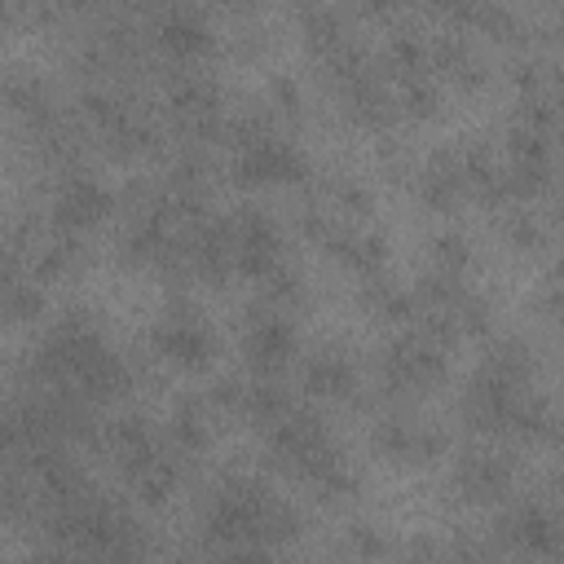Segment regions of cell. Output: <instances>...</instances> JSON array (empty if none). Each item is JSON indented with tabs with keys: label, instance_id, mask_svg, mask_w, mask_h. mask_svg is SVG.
Returning <instances> with one entry per match:
<instances>
[{
	"label": "cell",
	"instance_id": "6da1fadb",
	"mask_svg": "<svg viewBox=\"0 0 564 564\" xmlns=\"http://www.w3.org/2000/svg\"><path fill=\"white\" fill-rule=\"evenodd\" d=\"M383 379L397 388H427L445 375V357L441 344H432L427 335H401L397 344L383 348Z\"/></svg>",
	"mask_w": 564,
	"mask_h": 564
},
{
	"label": "cell",
	"instance_id": "7a4b0ae2",
	"mask_svg": "<svg viewBox=\"0 0 564 564\" xmlns=\"http://www.w3.org/2000/svg\"><path fill=\"white\" fill-rule=\"evenodd\" d=\"M242 185H264V181H300L304 176V159L291 141L278 137H260L251 145H238V163H234Z\"/></svg>",
	"mask_w": 564,
	"mask_h": 564
},
{
	"label": "cell",
	"instance_id": "3957f363",
	"mask_svg": "<svg viewBox=\"0 0 564 564\" xmlns=\"http://www.w3.org/2000/svg\"><path fill=\"white\" fill-rule=\"evenodd\" d=\"M154 348L181 366H207L212 352H216V339L212 330L198 322V313H167L159 326H154Z\"/></svg>",
	"mask_w": 564,
	"mask_h": 564
},
{
	"label": "cell",
	"instance_id": "277c9868",
	"mask_svg": "<svg viewBox=\"0 0 564 564\" xmlns=\"http://www.w3.org/2000/svg\"><path fill=\"white\" fill-rule=\"evenodd\" d=\"M498 533L511 551H524V555H560L564 551V524L551 520L542 507H516L498 524Z\"/></svg>",
	"mask_w": 564,
	"mask_h": 564
},
{
	"label": "cell",
	"instance_id": "5b68a950",
	"mask_svg": "<svg viewBox=\"0 0 564 564\" xmlns=\"http://www.w3.org/2000/svg\"><path fill=\"white\" fill-rule=\"evenodd\" d=\"M454 485L471 502H498L511 489V458L507 454H494V449H471V454L458 458Z\"/></svg>",
	"mask_w": 564,
	"mask_h": 564
},
{
	"label": "cell",
	"instance_id": "8992f818",
	"mask_svg": "<svg viewBox=\"0 0 564 564\" xmlns=\"http://www.w3.org/2000/svg\"><path fill=\"white\" fill-rule=\"evenodd\" d=\"M234 251H238V269H247L251 278H264L278 264V234L260 212H242L234 220Z\"/></svg>",
	"mask_w": 564,
	"mask_h": 564
},
{
	"label": "cell",
	"instance_id": "52a82bcc",
	"mask_svg": "<svg viewBox=\"0 0 564 564\" xmlns=\"http://www.w3.org/2000/svg\"><path fill=\"white\" fill-rule=\"evenodd\" d=\"M295 352V326L286 317H256L251 335H247V357L260 375H273L286 366V357Z\"/></svg>",
	"mask_w": 564,
	"mask_h": 564
},
{
	"label": "cell",
	"instance_id": "ba28073f",
	"mask_svg": "<svg viewBox=\"0 0 564 564\" xmlns=\"http://www.w3.org/2000/svg\"><path fill=\"white\" fill-rule=\"evenodd\" d=\"M467 189V172H463V154L454 150H436L423 167V181H419V194L427 207L436 212H449L458 203V194Z\"/></svg>",
	"mask_w": 564,
	"mask_h": 564
},
{
	"label": "cell",
	"instance_id": "9c48e42d",
	"mask_svg": "<svg viewBox=\"0 0 564 564\" xmlns=\"http://www.w3.org/2000/svg\"><path fill=\"white\" fill-rule=\"evenodd\" d=\"M106 207H110V194H106L97 181L75 176V181H66L62 194H57V225H70V229L93 225Z\"/></svg>",
	"mask_w": 564,
	"mask_h": 564
},
{
	"label": "cell",
	"instance_id": "30bf717a",
	"mask_svg": "<svg viewBox=\"0 0 564 564\" xmlns=\"http://www.w3.org/2000/svg\"><path fill=\"white\" fill-rule=\"evenodd\" d=\"M159 40H163V48L167 53H176V57H198L203 48H207V26L198 22V13H189V9H176V13H167L163 18V26H159Z\"/></svg>",
	"mask_w": 564,
	"mask_h": 564
},
{
	"label": "cell",
	"instance_id": "8fae6325",
	"mask_svg": "<svg viewBox=\"0 0 564 564\" xmlns=\"http://www.w3.org/2000/svg\"><path fill=\"white\" fill-rule=\"evenodd\" d=\"M352 383H357V375L339 352H317L304 366V388L317 397H344V392H352Z\"/></svg>",
	"mask_w": 564,
	"mask_h": 564
},
{
	"label": "cell",
	"instance_id": "7c38bea8",
	"mask_svg": "<svg viewBox=\"0 0 564 564\" xmlns=\"http://www.w3.org/2000/svg\"><path fill=\"white\" fill-rule=\"evenodd\" d=\"M330 247H335V256H339L348 269H357V273H366V278H375V273L383 269V260H388V247H383L379 234H335Z\"/></svg>",
	"mask_w": 564,
	"mask_h": 564
},
{
	"label": "cell",
	"instance_id": "4fadbf2b",
	"mask_svg": "<svg viewBox=\"0 0 564 564\" xmlns=\"http://www.w3.org/2000/svg\"><path fill=\"white\" fill-rule=\"evenodd\" d=\"M172 441L181 449H207L212 445V423L198 410V401H181V410L172 414Z\"/></svg>",
	"mask_w": 564,
	"mask_h": 564
},
{
	"label": "cell",
	"instance_id": "5bb4252c",
	"mask_svg": "<svg viewBox=\"0 0 564 564\" xmlns=\"http://www.w3.org/2000/svg\"><path fill=\"white\" fill-rule=\"evenodd\" d=\"M128 480L137 485V494H141L150 507H159V502H163V498L176 489V467H172V463L159 454V458H150L141 471H132Z\"/></svg>",
	"mask_w": 564,
	"mask_h": 564
},
{
	"label": "cell",
	"instance_id": "9a60e30c",
	"mask_svg": "<svg viewBox=\"0 0 564 564\" xmlns=\"http://www.w3.org/2000/svg\"><path fill=\"white\" fill-rule=\"evenodd\" d=\"M256 423H264V427H273L278 419H286L291 414V401H286V392L278 388V383H251L247 388V405H242Z\"/></svg>",
	"mask_w": 564,
	"mask_h": 564
},
{
	"label": "cell",
	"instance_id": "2e32d148",
	"mask_svg": "<svg viewBox=\"0 0 564 564\" xmlns=\"http://www.w3.org/2000/svg\"><path fill=\"white\" fill-rule=\"evenodd\" d=\"M436 62L454 75V79H463V84H480V62L467 53V44H454V40H441L436 44Z\"/></svg>",
	"mask_w": 564,
	"mask_h": 564
},
{
	"label": "cell",
	"instance_id": "e0dca14e",
	"mask_svg": "<svg viewBox=\"0 0 564 564\" xmlns=\"http://www.w3.org/2000/svg\"><path fill=\"white\" fill-rule=\"evenodd\" d=\"M432 260H436L445 273H458V269H467L471 247H467L463 234H441V238H432Z\"/></svg>",
	"mask_w": 564,
	"mask_h": 564
},
{
	"label": "cell",
	"instance_id": "ac0fdd59",
	"mask_svg": "<svg viewBox=\"0 0 564 564\" xmlns=\"http://www.w3.org/2000/svg\"><path fill=\"white\" fill-rule=\"evenodd\" d=\"M436 88L432 84H423L419 75H410L405 79V106H410V115H436Z\"/></svg>",
	"mask_w": 564,
	"mask_h": 564
},
{
	"label": "cell",
	"instance_id": "d6986e66",
	"mask_svg": "<svg viewBox=\"0 0 564 564\" xmlns=\"http://www.w3.org/2000/svg\"><path fill=\"white\" fill-rule=\"evenodd\" d=\"M507 234H511L516 247H542V229H538V220L524 216V212H516V216L507 220Z\"/></svg>",
	"mask_w": 564,
	"mask_h": 564
},
{
	"label": "cell",
	"instance_id": "ffe728a7",
	"mask_svg": "<svg viewBox=\"0 0 564 564\" xmlns=\"http://www.w3.org/2000/svg\"><path fill=\"white\" fill-rule=\"evenodd\" d=\"M264 278H269V295H273V300H282V304H291V300L300 295V278H295L291 269H278V264H273V269H269Z\"/></svg>",
	"mask_w": 564,
	"mask_h": 564
},
{
	"label": "cell",
	"instance_id": "44dd1931",
	"mask_svg": "<svg viewBox=\"0 0 564 564\" xmlns=\"http://www.w3.org/2000/svg\"><path fill=\"white\" fill-rule=\"evenodd\" d=\"M9 313H13V317H31V313H40V291L13 282V286H9Z\"/></svg>",
	"mask_w": 564,
	"mask_h": 564
},
{
	"label": "cell",
	"instance_id": "7402d4cb",
	"mask_svg": "<svg viewBox=\"0 0 564 564\" xmlns=\"http://www.w3.org/2000/svg\"><path fill=\"white\" fill-rule=\"evenodd\" d=\"M335 194H339V207H344V212H352V216H366V212H370V194H366L361 185H339Z\"/></svg>",
	"mask_w": 564,
	"mask_h": 564
},
{
	"label": "cell",
	"instance_id": "603a6c76",
	"mask_svg": "<svg viewBox=\"0 0 564 564\" xmlns=\"http://www.w3.org/2000/svg\"><path fill=\"white\" fill-rule=\"evenodd\" d=\"M348 551H357V555H375V551H383V546H379V542H375L366 529H357V533L348 538Z\"/></svg>",
	"mask_w": 564,
	"mask_h": 564
},
{
	"label": "cell",
	"instance_id": "cb8c5ba5",
	"mask_svg": "<svg viewBox=\"0 0 564 564\" xmlns=\"http://www.w3.org/2000/svg\"><path fill=\"white\" fill-rule=\"evenodd\" d=\"M560 524H564V489H560Z\"/></svg>",
	"mask_w": 564,
	"mask_h": 564
},
{
	"label": "cell",
	"instance_id": "d4e9b609",
	"mask_svg": "<svg viewBox=\"0 0 564 564\" xmlns=\"http://www.w3.org/2000/svg\"><path fill=\"white\" fill-rule=\"evenodd\" d=\"M555 278H560V282H564V260H560V269H555Z\"/></svg>",
	"mask_w": 564,
	"mask_h": 564
},
{
	"label": "cell",
	"instance_id": "484cf974",
	"mask_svg": "<svg viewBox=\"0 0 564 564\" xmlns=\"http://www.w3.org/2000/svg\"><path fill=\"white\" fill-rule=\"evenodd\" d=\"M560 220H564V194H560Z\"/></svg>",
	"mask_w": 564,
	"mask_h": 564
}]
</instances>
